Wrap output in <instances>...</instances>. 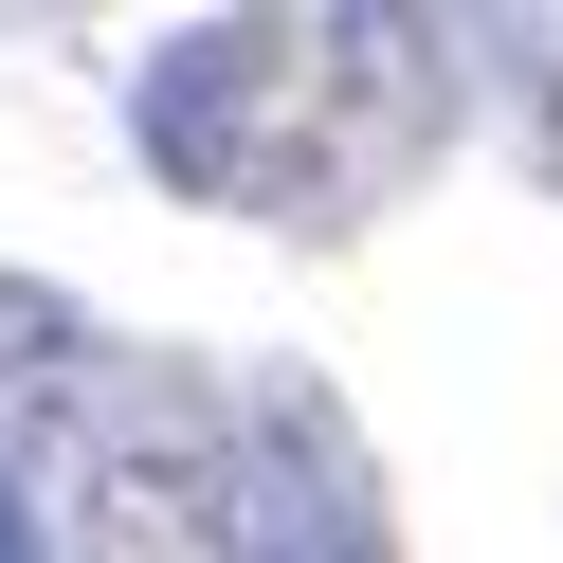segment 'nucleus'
Listing matches in <instances>:
<instances>
[{
	"instance_id": "obj_1",
	"label": "nucleus",
	"mask_w": 563,
	"mask_h": 563,
	"mask_svg": "<svg viewBox=\"0 0 563 563\" xmlns=\"http://www.w3.org/2000/svg\"><path fill=\"white\" fill-rule=\"evenodd\" d=\"M0 563H37V509H19V473H0Z\"/></svg>"
}]
</instances>
